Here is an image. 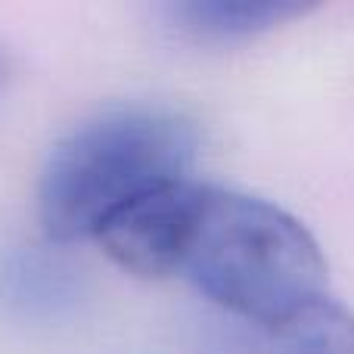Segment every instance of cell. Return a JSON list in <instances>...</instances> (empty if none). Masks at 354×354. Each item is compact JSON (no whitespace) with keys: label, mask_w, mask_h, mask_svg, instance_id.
<instances>
[{"label":"cell","mask_w":354,"mask_h":354,"mask_svg":"<svg viewBox=\"0 0 354 354\" xmlns=\"http://www.w3.org/2000/svg\"><path fill=\"white\" fill-rule=\"evenodd\" d=\"M308 6L277 3V0H193L165 6V22L193 44H230L252 41L258 35L301 19Z\"/></svg>","instance_id":"obj_5"},{"label":"cell","mask_w":354,"mask_h":354,"mask_svg":"<svg viewBox=\"0 0 354 354\" xmlns=\"http://www.w3.org/2000/svg\"><path fill=\"white\" fill-rule=\"evenodd\" d=\"M3 75H6V62H3V56H0V84H3Z\"/></svg>","instance_id":"obj_7"},{"label":"cell","mask_w":354,"mask_h":354,"mask_svg":"<svg viewBox=\"0 0 354 354\" xmlns=\"http://www.w3.org/2000/svg\"><path fill=\"white\" fill-rule=\"evenodd\" d=\"M10 295L22 305L31 301V308H53L56 301L68 295V280L56 264L44 261V258H22L10 270Z\"/></svg>","instance_id":"obj_6"},{"label":"cell","mask_w":354,"mask_h":354,"mask_svg":"<svg viewBox=\"0 0 354 354\" xmlns=\"http://www.w3.org/2000/svg\"><path fill=\"white\" fill-rule=\"evenodd\" d=\"M218 354H354V311L320 295L268 324L227 320Z\"/></svg>","instance_id":"obj_4"},{"label":"cell","mask_w":354,"mask_h":354,"mask_svg":"<svg viewBox=\"0 0 354 354\" xmlns=\"http://www.w3.org/2000/svg\"><path fill=\"white\" fill-rule=\"evenodd\" d=\"M177 274L227 320L268 324L324 295L326 258L286 208L202 183Z\"/></svg>","instance_id":"obj_1"},{"label":"cell","mask_w":354,"mask_h":354,"mask_svg":"<svg viewBox=\"0 0 354 354\" xmlns=\"http://www.w3.org/2000/svg\"><path fill=\"white\" fill-rule=\"evenodd\" d=\"M199 131L171 109H112L56 143L41 174L37 214L50 239L93 236L137 199L187 180Z\"/></svg>","instance_id":"obj_2"},{"label":"cell","mask_w":354,"mask_h":354,"mask_svg":"<svg viewBox=\"0 0 354 354\" xmlns=\"http://www.w3.org/2000/svg\"><path fill=\"white\" fill-rule=\"evenodd\" d=\"M199 180L168 183L156 193L137 199L124 212H118L97 233L100 245L118 268L137 277H174L180 261L187 230L193 221V208L199 199Z\"/></svg>","instance_id":"obj_3"}]
</instances>
